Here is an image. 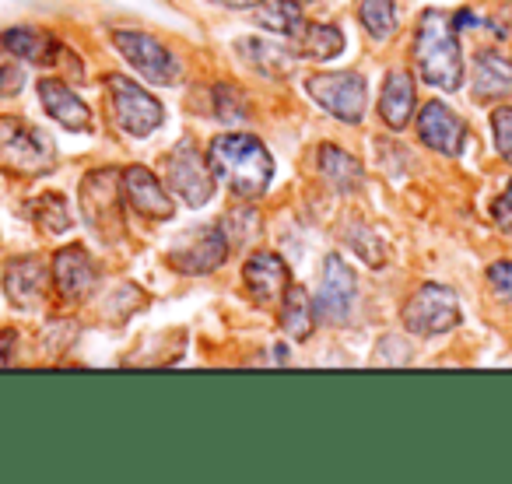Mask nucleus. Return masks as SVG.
<instances>
[{"instance_id": "19", "label": "nucleus", "mask_w": 512, "mask_h": 484, "mask_svg": "<svg viewBox=\"0 0 512 484\" xmlns=\"http://www.w3.org/2000/svg\"><path fill=\"white\" fill-rule=\"evenodd\" d=\"M474 95L481 102L505 99L512 95V60H505L502 53H477L474 67Z\"/></svg>"}, {"instance_id": "27", "label": "nucleus", "mask_w": 512, "mask_h": 484, "mask_svg": "<svg viewBox=\"0 0 512 484\" xmlns=\"http://www.w3.org/2000/svg\"><path fill=\"white\" fill-rule=\"evenodd\" d=\"M36 221L43 232H60V228L71 225V218H67V207H64V197L60 193H43L36 204Z\"/></svg>"}, {"instance_id": "25", "label": "nucleus", "mask_w": 512, "mask_h": 484, "mask_svg": "<svg viewBox=\"0 0 512 484\" xmlns=\"http://www.w3.org/2000/svg\"><path fill=\"white\" fill-rule=\"evenodd\" d=\"M362 25L369 36L390 39L397 29V4L393 0H362Z\"/></svg>"}, {"instance_id": "31", "label": "nucleus", "mask_w": 512, "mask_h": 484, "mask_svg": "<svg viewBox=\"0 0 512 484\" xmlns=\"http://www.w3.org/2000/svg\"><path fill=\"white\" fill-rule=\"evenodd\" d=\"M488 285L495 288L498 299L512 302V260H498V264L488 267Z\"/></svg>"}, {"instance_id": "29", "label": "nucleus", "mask_w": 512, "mask_h": 484, "mask_svg": "<svg viewBox=\"0 0 512 484\" xmlns=\"http://www.w3.org/2000/svg\"><path fill=\"white\" fill-rule=\"evenodd\" d=\"M25 85V71L0 46V95H18Z\"/></svg>"}, {"instance_id": "14", "label": "nucleus", "mask_w": 512, "mask_h": 484, "mask_svg": "<svg viewBox=\"0 0 512 484\" xmlns=\"http://www.w3.org/2000/svg\"><path fill=\"white\" fill-rule=\"evenodd\" d=\"M242 278H246V288L256 306H271V302L285 299L288 292V267L274 253H253L242 267Z\"/></svg>"}, {"instance_id": "33", "label": "nucleus", "mask_w": 512, "mask_h": 484, "mask_svg": "<svg viewBox=\"0 0 512 484\" xmlns=\"http://www.w3.org/2000/svg\"><path fill=\"white\" fill-rule=\"evenodd\" d=\"M11 351H15V330H0V365L8 362Z\"/></svg>"}, {"instance_id": "21", "label": "nucleus", "mask_w": 512, "mask_h": 484, "mask_svg": "<svg viewBox=\"0 0 512 484\" xmlns=\"http://www.w3.org/2000/svg\"><path fill=\"white\" fill-rule=\"evenodd\" d=\"M4 288H8V299L15 306H36L46 288V267L39 260H15L4 271Z\"/></svg>"}, {"instance_id": "30", "label": "nucleus", "mask_w": 512, "mask_h": 484, "mask_svg": "<svg viewBox=\"0 0 512 484\" xmlns=\"http://www.w3.org/2000/svg\"><path fill=\"white\" fill-rule=\"evenodd\" d=\"M491 130H495L498 151L512 162V109H498V113L491 116Z\"/></svg>"}, {"instance_id": "4", "label": "nucleus", "mask_w": 512, "mask_h": 484, "mask_svg": "<svg viewBox=\"0 0 512 484\" xmlns=\"http://www.w3.org/2000/svg\"><path fill=\"white\" fill-rule=\"evenodd\" d=\"M460 323V299L446 285H421L411 299L404 302V327L418 337L446 334Z\"/></svg>"}, {"instance_id": "11", "label": "nucleus", "mask_w": 512, "mask_h": 484, "mask_svg": "<svg viewBox=\"0 0 512 484\" xmlns=\"http://www.w3.org/2000/svg\"><path fill=\"white\" fill-rule=\"evenodd\" d=\"M53 281H57L60 299L81 302L99 288V267L88 257L85 246H64L53 257Z\"/></svg>"}, {"instance_id": "26", "label": "nucleus", "mask_w": 512, "mask_h": 484, "mask_svg": "<svg viewBox=\"0 0 512 484\" xmlns=\"http://www.w3.org/2000/svg\"><path fill=\"white\" fill-rule=\"evenodd\" d=\"M256 22L264 25V29L292 36V32L302 29V8L295 4V0H281V4H271V8L256 11Z\"/></svg>"}, {"instance_id": "17", "label": "nucleus", "mask_w": 512, "mask_h": 484, "mask_svg": "<svg viewBox=\"0 0 512 484\" xmlns=\"http://www.w3.org/2000/svg\"><path fill=\"white\" fill-rule=\"evenodd\" d=\"M0 46H4L11 57L32 60L36 67H50L53 60L64 57V46H60L50 32H39V29H8L0 36Z\"/></svg>"}, {"instance_id": "28", "label": "nucleus", "mask_w": 512, "mask_h": 484, "mask_svg": "<svg viewBox=\"0 0 512 484\" xmlns=\"http://www.w3.org/2000/svg\"><path fill=\"white\" fill-rule=\"evenodd\" d=\"M214 113H218V120L225 123H239L246 120V99H242V92L235 85H218L214 88Z\"/></svg>"}, {"instance_id": "24", "label": "nucleus", "mask_w": 512, "mask_h": 484, "mask_svg": "<svg viewBox=\"0 0 512 484\" xmlns=\"http://www.w3.org/2000/svg\"><path fill=\"white\" fill-rule=\"evenodd\" d=\"M344 50V36L334 25H306L299 36V53L313 60H334Z\"/></svg>"}, {"instance_id": "23", "label": "nucleus", "mask_w": 512, "mask_h": 484, "mask_svg": "<svg viewBox=\"0 0 512 484\" xmlns=\"http://www.w3.org/2000/svg\"><path fill=\"white\" fill-rule=\"evenodd\" d=\"M239 53L253 67H260L264 74H271V78H285V74L292 71V53L278 43H267V39H242Z\"/></svg>"}, {"instance_id": "12", "label": "nucleus", "mask_w": 512, "mask_h": 484, "mask_svg": "<svg viewBox=\"0 0 512 484\" xmlns=\"http://www.w3.org/2000/svg\"><path fill=\"white\" fill-rule=\"evenodd\" d=\"M355 306V274L341 257H327L323 264V285L316 292V316L327 323H344Z\"/></svg>"}, {"instance_id": "1", "label": "nucleus", "mask_w": 512, "mask_h": 484, "mask_svg": "<svg viewBox=\"0 0 512 484\" xmlns=\"http://www.w3.org/2000/svg\"><path fill=\"white\" fill-rule=\"evenodd\" d=\"M207 162L218 179H225L228 190L239 197L264 193L274 176V158L264 144L249 134H221L207 148Z\"/></svg>"}, {"instance_id": "13", "label": "nucleus", "mask_w": 512, "mask_h": 484, "mask_svg": "<svg viewBox=\"0 0 512 484\" xmlns=\"http://www.w3.org/2000/svg\"><path fill=\"white\" fill-rule=\"evenodd\" d=\"M418 134L428 148L442 151V155H460L467 127H463V120L446 106V102H428V106L418 113Z\"/></svg>"}, {"instance_id": "2", "label": "nucleus", "mask_w": 512, "mask_h": 484, "mask_svg": "<svg viewBox=\"0 0 512 484\" xmlns=\"http://www.w3.org/2000/svg\"><path fill=\"white\" fill-rule=\"evenodd\" d=\"M414 64L418 74L435 88L456 92L463 81V53L456 43V22L446 11H428L414 36Z\"/></svg>"}, {"instance_id": "20", "label": "nucleus", "mask_w": 512, "mask_h": 484, "mask_svg": "<svg viewBox=\"0 0 512 484\" xmlns=\"http://www.w3.org/2000/svg\"><path fill=\"white\" fill-rule=\"evenodd\" d=\"M320 176L334 186L337 193H355L365 183V169L355 155L341 151L337 144H323L320 148Z\"/></svg>"}, {"instance_id": "5", "label": "nucleus", "mask_w": 512, "mask_h": 484, "mask_svg": "<svg viewBox=\"0 0 512 484\" xmlns=\"http://www.w3.org/2000/svg\"><path fill=\"white\" fill-rule=\"evenodd\" d=\"M106 85H109V99H113L116 123H120L130 137H148L162 127L165 109L155 95H148L141 85H134V81L123 78V74H113Z\"/></svg>"}, {"instance_id": "22", "label": "nucleus", "mask_w": 512, "mask_h": 484, "mask_svg": "<svg viewBox=\"0 0 512 484\" xmlns=\"http://www.w3.org/2000/svg\"><path fill=\"white\" fill-rule=\"evenodd\" d=\"M316 327V306L309 299L306 288H292L288 285L285 302H281V330H285L292 341H306Z\"/></svg>"}, {"instance_id": "7", "label": "nucleus", "mask_w": 512, "mask_h": 484, "mask_svg": "<svg viewBox=\"0 0 512 484\" xmlns=\"http://www.w3.org/2000/svg\"><path fill=\"white\" fill-rule=\"evenodd\" d=\"M309 95L320 102L327 113L344 123H358L365 116V78L355 71H327L313 74L306 81Z\"/></svg>"}, {"instance_id": "15", "label": "nucleus", "mask_w": 512, "mask_h": 484, "mask_svg": "<svg viewBox=\"0 0 512 484\" xmlns=\"http://www.w3.org/2000/svg\"><path fill=\"white\" fill-rule=\"evenodd\" d=\"M123 193H127V200L144 218H155V221L172 218V200L165 197L162 183H158L144 165H130V169L123 172Z\"/></svg>"}, {"instance_id": "8", "label": "nucleus", "mask_w": 512, "mask_h": 484, "mask_svg": "<svg viewBox=\"0 0 512 484\" xmlns=\"http://www.w3.org/2000/svg\"><path fill=\"white\" fill-rule=\"evenodd\" d=\"M113 43H116V50L123 53V60H127L134 71H141L148 81H155V85H172V81L179 78L176 57H172V53L165 50L155 36H144V32H130V29H116Z\"/></svg>"}, {"instance_id": "6", "label": "nucleus", "mask_w": 512, "mask_h": 484, "mask_svg": "<svg viewBox=\"0 0 512 484\" xmlns=\"http://www.w3.org/2000/svg\"><path fill=\"white\" fill-rule=\"evenodd\" d=\"M123 176H116L113 169L92 172V176L81 183V207H85V218L92 221V228L102 239H116L123 232Z\"/></svg>"}, {"instance_id": "18", "label": "nucleus", "mask_w": 512, "mask_h": 484, "mask_svg": "<svg viewBox=\"0 0 512 484\" xmlns=\"http://www.w3.org/2000/svg\"><path fill=\"white\" fill-rule=\"evenodd\" d=\"M379 116L386 127L400 130L411 123L414 116V81L407 71H390L383 81V95H379Z\"/></svg>"}, {"instance_id": "32", "label": "nucleus", "mask_w": 512, "mask_h": 484, "mask_svg": "<svg viewBox=\"0 0 512 484\" xmlns=\"http://www.w3.org/2000/svg\"><path fill=\"white\" fill-rule=\"evenodd\" d=\"M495 221L512 232V179H509V186H505L502 197L495 200Z\"/></svg>"}, {"instance_id": "9", "label": "nucleus", "mask_w": 512, "mask_h": 484, "mask_svg": "<svg viewBox=\"0 0 512 484\" xmlns=\"http://www.w3.org/2000/svg\"><path fill=\"white\" fill-rule=\"evenodd\" d=\"M165 172H169V186L186 200L190 207H200L214 197V172L211 162L200 158V151L190 141H183L169 158H165Z\"/></svg>"}, {"instance_id": "3", "label": "nucleus", "mask_w": 512, "mask_h": 484, "mask_svg": "<svg viewBox=\"0 0 512 484\" xmlns=\"http://www.w3.org/2000/svg\"><path fill=\"white\" fill-rule=\"evenodd\" d=\"M53 165L57 151L43 130L25 127L18 116H0V169L11 176H43Z\"/></svg>"}, {"instance_id": "16", "label": "nucleus", "mask_w": 512, "mask_h": 484, "mask_svg": "<svg viewBox=\"0 0 512 484\" xmlns=\"http://www.w3.org/2000/svg\"><path fill=\"white\" fill-rule=\"evenodd\" d=\"M39 99H43L46 113H50L53 120H60V127L92 130V109H88L85 102H81L78 95L64 85V81H53V78L39 81Z\"/></svg>"}, {"instance_id": "34", "label": "nucleus", "mask_w": 512, "mask_h": 484, "mask_svg": "<svg viewBox=\"0 0 512 484\" xmlns=\"http://www.w3.org/2000/svg\"><path fill=\"white\" fill-rule=\"evenodd\" d=\"M214 4H221V8H239V11H246V8H256V4H264V0H214Z\"/></svg>"}, {"instance_id": "10", "label": "nucleus", "mask_w": 512, "mask_h": 484, "mask_svg": "<svg viewBox=\"0 0 512 484\" xmlns=\"http://www.w3.org/2000/svg\"><path fill=\"white\" fill-rule=\"evenodd\" d=\"M228 239L218 228H190V235L176 242L169 250V264L179 274H211L225 264L228 257Z\"/></svg>"}]
</instances>
